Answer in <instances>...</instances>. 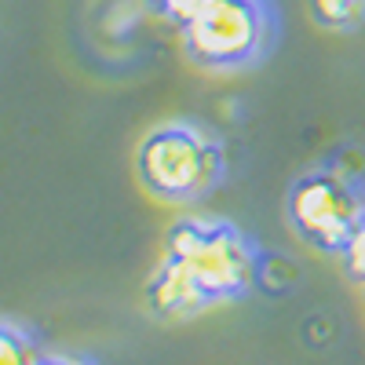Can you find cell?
Segmentation results:
<instances>
[{
  "label": "cell",
  "instance_id": "7a4b0ae2",
  "mask_svg": "<svg viewBox=\"0 0 365 365\" xmlns=\"http://www.w3.org/2000/svg\"><path fill=\"white\" fill-rule=\"evenodd\" d=\"M135 175L150 197L165 205H197L223 182L227 150L197 120H165L139 139Z\"/></svg>",
  "mask_w": 365,
  "mask_h": 365
},
{
  "label": "cell",
  "instance_id": "3957f363",
  "mask_svg": "<svg viewBox=\"0 0 365 365\" xmlns=\"http://www.w3.org/2000/svg\"><path fill=\"white\" fill-rule=\"evenodd\" d=\"M182 55L197 70L237 73L270 55L278 37L270 0H201L197 11L179 26Z\"/></svg>",
  "mask_w": 365,
  "mask_h": 365
},
{
  "label": "cell",
  "instance_id": "30bf717a",
  "mask_svg": "<svg viewBox=\"0 0 365 365\" xmlns=\"http://www.w3.org/2000/svg\"><path fill=\"white\" fill-rule=\"evenodd\" d=\"M361 292H365V289H361Z\"/></svg>",
  "mask_w": 365,
  "mask_h": 365
},
{
  "label": "cell",
  "instance_id": "ba28073f",
  "mask_svg": "<svg viewBox=\"0 0 365 365\" xmlns=\"http://www.w3.org/2000/svg\"><path fill=\"white\" fill-rule=\"evenodd\" d=\"M143 4H146L150 11H154V15H161L165 22H172V26L179 29L182 22H187V19L197 11L201 0H143Z\"/></svg>",
  "mask_w": 365,
  "mask_h": 365
},
{
  "label": "cell",
  "instance_id": "6da1fadb",
  "mask_svg": "<svg viewBox=\"0 0 365 365\" xmlns=\"http://www.w3.org/2000/svg\"><path fill=\"white\" fill-rule=\"evenodd\" d=\"M259 252L249 234L220 216H182L165 230V249L146 282V311L161 322H190L212 307L245 299Z\"/></svg>",
  "mask_w": 365,
  "mask_h": 365
},
{
  "label": "cell",
  "instance_id": "277c9868",
  "mask_svg": "<svg viewBox=\"0 0 365 365\" xmlns=\"http://www.w3.org/2000/svg\"><path fill=\"white\" fill-rule=\"evenodd\" d=\"M285 220L307 249L340 259L365 220V190L336 168H307L285 190Z\"/></svg>",
  "mask_w": 365,
  "mask_h": 365
},
{
  "label": "cell",
  "instance_id": "8992f818",
  "mask_svg": "<svg viewBox=\"0 0 365 365\" xmlns=\"http://www.w3.org/2000/svg\"><path fill=\"white\" fill-rule=\"evenodd\" d=\"M307 8L322 29H336V34H347L365 22V0H307Z\"/></svg>",
  "mask_w": 365,
  "mask_h": 365
},
{
  "label": "cell",
  "instance_id": "5b68a950",
  "mask_svg": "<svg viewBox=\"0 0 365 365\" xmlns=\"http://www.w3.org/2000/svg\"><path fill=\"white\" fill-rule=\"evenodd\" d=\"M48 347L41 340V332L34 325H26L19 318L0 322V365H44Z\"/></svg>",
  "mask_w": 365,
  "mask_h": 365
},
{
  "label": "cell",
  "instance_id": "52a82bcc",
  "mask_svg": "<svg viewBox=\"0 0 365 365\" xmlns=\"http://www.w3.org/2000/svg\"><path fill=\"white\" fill-rule=\"evenodd\" d=\"M340 263H344V274H347V278H351V282H358V285L365 289V220H361L358 234L351 237V245L344 249Z\"/></svg>",
  "mask_w": 365,
  "mask_h": 365
},
{
  "label": "cell",
  "instance_id": "9c48e42d",
  "mask_svg": "<svg viewBox=\"0 0 365 365\" xmlns=\"http://www.w3.org/2000/svg\"><path fill=\"white\" fill-rule=\"evenodd\" d=\"M44 365H99L96 358H84V354H63V351H51Z\"/></svg>",
  "mask_w": 365,
  "mask_h": 365
}]
</instances>
